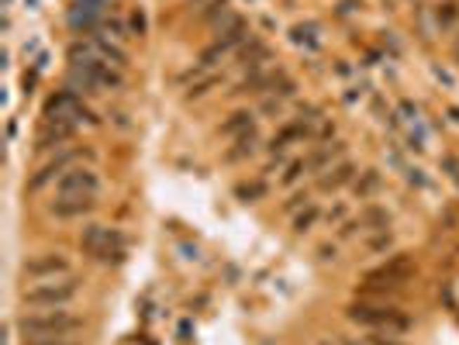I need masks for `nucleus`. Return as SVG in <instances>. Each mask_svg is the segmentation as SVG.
I'll return each mask as SVG.
<instances>
[{
	"instance_id": "1",
	"label": "nucleus",
	"mask_w": 459,
	"mask_h": 345,
	"mask_svg": "<svg viewBox=\"0 0 459 345\" xmlns=\"http://www.w3.org/2000/svg\"><path fill=\"white\" fill-rule=\"evenodd\" d=\"M80 325L84 321L73 318V314H66V311H39V314H25L18 321V328H21V335H28V342L32 339H62V335H73Z\"/></svg>"
},
{
	"instance_id": "2",
	"label": "nucleus",
	"mask_w": 459,
	"mask_h": 345,
	"mask_svg": "<svg viewBox=\"0 0 459 345\" xmlns=\"http://www.w3.org/2000/svg\"><path fill=\"white\" fill-rule=\"evenodd\" d=\"M121 83H125V76L118 69H111V62H73V69H69V86L84 90V93L118 90Z\"/></svg>"
},
{
	"instance_id": "3",
	"label": "nucleus",
	"mask_w": 459,
	"mask_h": 345,
	"mask_svg": "<svg viewBox=\"0 0 459 345\" xmlns=\"http://www.w3.org/2000/svg\"><path fill=\"white\" fill-rule=\"evenodd\" d=\"M80 245H84L86 256L111 262V259L121 256V249H125V238H121L118 231L104 228V224H90V228L84 231V238H80Z\"/></svg>"
},
{
	"instance_id": "4",
	"label": "nucleus",
	"mask_w": 459,
	"mask_h": 345,
	"mask_svg": "<svg viewBox=\"0 0 459 345\" xmlns=\"http://www.w3.org/2000/svg\"><path fill=\"white\" fill-rule=\"evenodd\" d=\"M69 59L73 62H111V66H125V52L118 45L104 42V39H80L69 45Z\"/></svg>"
},
{
	"instance_id": "5",
	"label": "nucleus",
	"mask_w": 459,
	"mask_h": 345,
	"mask_svg": "<svg viewBox=\"0 0 459 345\" xmlns=\"http://www.w3.org/2000/svg\"><path fill=\"white\" fill-rule=\"evenodd\" d=\"M349 318L359 325H370V328H394V332L408 328V318H401L394 307H380V304H352Z\"/></svg>"
},
{
	"instance_id": "6",
	"label": "nucleus",
	"mask_w": 459,
	"mask_h": 345,
	"mask_svg": "<svg viewBox=\"0 0 459 345\" xmlns=\"http://www.w3.org/2000/svg\"><path fill=\"white\" fill-rule=\"evenodd\" d=\"M76 297V283L73 280H62V283H39V287H28L21 294V301L32 304V307H62Z\"/></svg>"
},
{
	"instance_id": "7",
	"label": "nucleus",
	"mask_w": 459,
	"mask_h": 345,
	"mask_svg": "<svg viewBox=\"0 0 459 345\" xmlns=\"http://www.w3.org/2000/svg\"><path fill=\"white\" fill-rule=\"evenodd\" d=\"M45 118H48V121H73V125H76V121H93V114L80 104V97H76L73 90H62V93L48 97V100H45Z\"/></svg>"
},
{
	"instance_id": "8",
	"label": "nucleus",
	"mask_w": 459,
	"mask_h": 345,
	"mask_svg": "<svg viewBox=\"0 0 459 345\" xmlns=\"http://www.w3.org/2000/svg\"><path fill=\"white\" fill-rule=\"evenodd\" d=\"M97 190H100V180L86 166H73L55 183V197H97Z\"/></svg>"
},
{
	"instance_id": "9",
	"label": "nucleus",
	"mask_w": 459,
	"mask_h": 345,
	"mask_svg": "<svg viewBox=\"0 0 459 345\" xmlns=\"http://www.w3.org/2000/svg\"><path fill=\"white\" fill-rule=\"evenodd\" d=\"M25 276H32V280H55V276H66L69 273V262L59 256V252H45L39 259H28L25 266Z\"/></svg>"
},
{
	"instance_id": "10",
	"label": "nucleus",
	"mask_w": 459,
	"mask_h": 345,
	"mask_svg": "<svg viewBox=\"0 0 459 345\" xmlns=\"http://www.w3.org/2000/svg\"><path fill=\"white\" fill-rule=\"evenodd\" d=\"M411 276V259L408 256H394L390 266H383V269H376L370 273V287H401V280H408Z\"/></svg>"
},
{
	"instance_id": "11",
	"label": "nucleus",
	"mask_w": 459,
	"mask_h": 345,
	"mask_svg": "<svg viewBox=\"0 0 459 345\" xmlns=\"http://www.w3.org/2000/svg\"><path fill=\"white\" fill-rule=\"evenodd\" d=\"M84 156H90V152H80V149H69V152H62V156H55L52 163H45L42 172L32 180V187H45L48 180H55V176H62V172H69Z\"/></svg>"
},
{
	"instance_id": "12",
	"label": "nucleus",
	"mask_w": 459,
	"mask_h": 345,
	"mask_svg": "<svg viewBox=\"0 0 459 345\" xmlns=\"http://www.w3.org/2000/svg\"><path fill=\"white\" fill-rule=\"evenodd\" d=\"M93 208H97L93 197H55L52 215L55 217H84V215H90Z\"/></svg>"
},
{
	"instance_id": "13",
	"label": "nucleus",
	"mask_w": 459,
	"mask_h": 345,
	"mask_svg": "<svg viewBox=\"0 0 459 345\" xmlns=\"http://www.w3.org/2000/svg\"><path fill=\"white\" fill-rule=\"evenodd\" d=\"M69 135H73V121H48L45 118V128L39 135V149H52V145L66 142Z\"/></svg>"
},
{
	"instance_id": "14",
	"label": "nucleus",
	"mask_w": 459,
	"mask_h": 345,
	"mask_svg": "<svg viewBox=\"0 0 459 345\" xmlns=\"http://www.w3.org/2000/svg\"><path fill=\"white\" fill-rule=\"evenodd\" d=\"M335 156H342V142H332V145H325V149H318L311 159H304V170H325L328 163H332Z\"/></svg>"
},
{
	"instance_id": "15",
	"label": "nucleus",
	"mask_w": 459,
	"mask_h": 345,
	"mask_svg": "<svg viewBox=\"0 0 459 345\" xmlns=\"http://www.w3.org/2000/svg\"><path fill=\"white\" fill-rule=\"evenodd\" d=\"M352 172H356V170H352L349 163H342V166H335L328 176H321V180H318V187H321V190H338V187H345V183L352 180Z\"/></svg>"
},
{
	"instance_id": "16",
	"label": "nucleus",
	"mask_w": 459,
	"mask_h": 345,
	"mask_svg": "<svg viewBox=\"0 0 459 345\" xmlns=\"http://www.w3.org/2000/svg\"><path fill=\"white\" fill-rule=\"evenodd\" d=\"M456 21H459V0H446V4L435 7V25H439L442 32H449Z\"/></svg>"
},
{
	"instance_id": "17",
	"label": "nucleus",
	"mask_w": 459,
	"mask_h": 345,
	"mask_svg": "<svg viewBox=\"0 0 459 345\" xmlns=\"http://www.w3.org/2000/svg\"><path fill=\"white\" fill-rule=\"evenodd\" d=\"M246 128H252V114L249 111H235V114L221 125V135H235V131H246Z\"/></svg>"
},
{
	"instance_id": "18",
	"label": "nucleus",
	"mask_w": 459,
	"mask_h": 345,
	"mask_svg": "<svg viewBox=\"0 0 459 345\" xmlns=\"http://www.w3.org/2000/svg\"><path fill=\"white\" fill-rule=\"evenodd\" d=\"M252 145H255V131L249 128L246 135H239V145H235V149L228 152V159H232V163H235V159H242L246 152H252Z\"/></svg>"
},
{
	"instance_id": "19",
	"label": "nucleus",
	"mask_w": 459,
	"mask_h": 345,
	"mask_svg": "<svg viewBox=\"0 0 459 345\" xmlns=\"http://www.w3.org/2000/svg\"><path fill=\"white\" fill-rule=\"evenodd\" d=\"M242 55H246L252 66H255V62H266V59H270V48H266V45H259L255 39H252V42L242 48Z\"/></svg>"
},
{
	"instance_id": "20",
	"label": "nucleus",
	"mask_w": 459,
	"mask_h": 345,
	"mask_svg": "<svg viewBox=\"0 0 459 345\" xmlns=\"http://www.w3.org/2000/svg\"><path fill=\"white\" fill-rule=\"evenodd\" d=\"M314 221H318V208H307L304 215L293 217V228H297V231H307V228H311Z\"/></svg>"
},
{
	"instance_id": "21",
	"label": "nucleus",
	"mask_w": 459,
	"mask_h": 345,
	"mask_svg": "<svg viewBox=\"0 0 459 345\" xmlns=\"http://www.w3.org/2000/svg\"><path fill=\"white\" fill-rule=\"evenodd\" d=\"M259 194H262L259 183H252V187H239V197H246V201H249V197H259Z\"/></svg>"
},
{
	"instance_id": "22",
	"label": "nucleus",
	"mask_w": 459,
	"mask_h": 345,
	"mask_svg": "<svg viewBox=\"0 0 459 345\" xmlns=\"http://www.w3.org/2000/svg\"><path fill=\"white\" fill-rule=\"evenodd\" d=\"M366 342L370 345H397V339H390V335H370Z\"/></svg>"
},
{
	"instance_id": "23",
	"label": "nucleus",
	"mask_w": 459,
	"mask_h": 345,
	"mask_svg": "<svg viewBox=\"0 0 459 345\" xmlns=\"http://www.w3.org/2000/svg\"><path fill=\"white\" fill-rule=\"evenodd\" d=\"M131 28H135V35H142V32H145V18H142V14H131Z\"/></svg>"
},
{
	"instance_id": "24",
	"label": "nucleus",
	"mask_w": 459,
	"mask_h": 345,
	"mask_svg": "<svg viewBox=\"0 0 459 345\" xmlns=\"http://www.w3.org/2000/svg\"><path fill=\"white\" fill-rule=\"evenodd\" d=\"M387 245H390V235H380V238L370 242V249H387Z\"/></svg>"
},
{
	"instance_id": "25",
	"label": "nucleus",
	"mask_w": 459,
	"mask_h": 345,
	"mask_svg": "<svg viewBox=\"0 0 459 345\" xmlns=\"http://www.w3.org/2000/svg\"><path fill=\"white\" fill-rule=\"evenodd\" d=\"M28 345H66V342H59V339H32Z\"/></svg>"
},
{
	"instance_id": "26",
	"label": "nucleus",
	"mask_w": 459,
	"mask_h": 345,
	"mask_svg": "<svg viewBox=\"0 0 459 345\" xmlns=\"http://www.w3.org/2000/svg\"><path fill=\"white\" fill-rule=\"evenodd\" d=\"M453 59L459 62V39H456V45H453Z\"/></svg>"
}]
</instances>
